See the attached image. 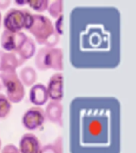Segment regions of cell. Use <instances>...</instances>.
Here are the masks:
<instances>
[{
  "label": "cell",
  "mask_w": 136,
  "mask_h": 153,
  "mask_svg": "<svg viewBox=\"0 0 136 153\" xmlns=\"http://www.w3.org/2000/svg\"><path fill=\"white\" fill-rule=\"evenodd\" d=\"M29 32L35 41L45 47H54L58 44L60 36L56 33L52 21L43 14H33V22Z\"/></svg>",
  "instance_id": "obj_1"
},
{
  "label": "cell",
  "mask_w": 136,
  "mask_h": 153,
  "mask_svg": "<svg viewBox=\"0 0 136 153\" xmlns=\"http://www.w3.org/2000/svg\"><path fill=\"white\" fill-rule=\"evenodd\" d=\"M37 69L41 71L54 69L61 72L63 69V53L61 48L44 47L37 52L34 58Z\"/></svg>",
  "instance_id": "obj_2"
},
{
  "label": "cell",
  "mask_w": 136,
  "mask_h": 153,
  "mask_svg": "<svg viewBox=\"0 0 136 153\" xmlns=\"http://www.w3.org/2000/svg\"><path fill=\"white\" fill-rule=\"evenodd\" d=\"M2 87L6 96L11 103L21 102L25 97L26 91L16 70H7L0 74Z\"/></svg>",
  "instance_id": "obj_3"
},
{
  "label": "cell",
  "mask_w": 136,
  "mask_h": 153,
  "mask_svg": "<svg viewBox=\"0 0 136 153\" xmlns=\"http://www.w3.org/2000/svg\"><path fill=\"white\" fill-rule=\"evenodd\" d=\"M2 24L5 30L13 33L21 32L26 27V15L24 9H10L3 17Z\"/></svg>",
  "instance_id": "obj_4"
},
{
  "label": "cell",
  "mask_w": 136,
  "mask_h": 153,
  "mask_svg": "<svg viewBox=\"0 0 136 153\" xmlns=\"http://www.w3.org/2000/svg\"><path fill=\"white\" fill-rule=\"evenodd\" d=\"M45 110L39 106H33L26 110L21 118L24 128L30 131L37 130L45 123Z\"/></svg>",
  "instance_id": "obj_5"
},
{
  "label": "cell",
  "mask_w": 136,
  "mask_h": 153,
  "mask_svg": "<svg viewBox=\"0 0 136 153\" xmlns=\"http://www.w3.org/2000/svg\"><path fill=\"white\" fill-rule=\"evenodd\" d=\"M28 36L23 32H10L3 30L1 34L0 43L3 50L10 53L18 52L26 42Z\"/></svg>",
  "instance_id": "obj_6"
},
{
  "label": "cell",
  "mask_w": 136,
  "mask_h": 153,
  "mask_svg": "<svg viewBox=\"0 0 136 153\" xmlns=\"http://www.w3.org/2000/svg\"><path fill=\"white\" fill-rule=\"evenodd\" d=\"M47 88L49 99L60 102L64 96V80L61 72H57L50 76Z\"/></svg>",
  "instance_id": "obj_7"
},
{
  "label": "cell",
  "mask_w": 136,
  "mask_h": 153,
  "mask_svg": "<svg viewBox=\"0 0 136 153\" xmlns=\"http://www.w3.org/2000/svg\"><path fill=\"white\" fill-rule=\"evenodd\" d=\"M41 144L34 134L25 133L20 139L18 150L20 153H40Z\"/></svg>",
  "instance_id": "obj_8"
},
{
  "label": "cell",
  "mask_w": 136,
  "mask_h": 153,
  "mask_svg": "<svg viewBox=\"0 0 136 153\" xmlns=\"http://www.w3.org/2000/svg\"><path fill=\"white\" fill-rule=\"evenodd\" d=\"M29 99L30 101L35 106L40 107L41 105H45L49 100L46 86L41 83L34 84L30 90Z\"/></svg>",
  "instance_id": "obj_9"
},
{
  "label": "cell",
  "mask_w": 136,
  "mask_h": 153,
  "mask_svg": "<svg viewBox=\"0 0 136 153\" xmlns=\"http://www.w3.org/2000/svg\"><path fill=\"white\" fill-rule=\"evenodd\" d=\"M62 105L58 101H52L48 103L45 108V119H47L52 124H57L59 126H62Z\"/></svg>",
  "instance_id": "obj_10"
},
{
  "label": "cell",
  "mask_w": 136,
  "mask_h": 153,
  "mask_svg": "<svg viewBox=\"0 0 136 153\" xmlns=\"http://www.w3.org/2000/svg\"><path fill=\"white\" fill-rule=\"evenodd\" d=\"M24 62L16 53L4 51L1 59V71L16 70L17 68L21 66Z\"/></svg>",
  "instance_id": "obj_11"
},
{
  "label": "cell",
  "mask_w": 136,
  "mask_h": 153,
  "mask_svg": "<svg viewBox=\"0 0 136 153\" xmlns=\"http://www.w3.org/2000/svg\"><path fill=\"white\" fill-rule=\"evenodd\" d=\"M36 52V44L34 40L30 37H27L26 42H24L20 50L18 52L14 53L21 58L22 61L26 62V60L30 59L33 57Z\"/></svg>",
  "instance_id": "obj_12"
},
{
  "label": "cell",
  "mask_w": 136,
  "mask_h": 153,
  "mask_svg": "<svg viewBox=\"0 0 136 153\" xmlns=\"http://www.w3.org/2000/svg\"><path fill=\"white\" fill-rule=\"evenodd\" d=\"M19 78L25 86H32L37 81L38 75L35 69L31 66H26L19 72Z\"/></svg>",
  "instance_id": "obj_13"
},
{
  "label": "cell",
  "mask_w": 136,
  "mask_h": 153,
  "mask_svg": "<svg viewBox=\"0 0 136 153\" xmlns=\"http://www.w3.org/2000/svg\"><path fill=\"white\" fill-rule=\"evenodd\" d=\"M12 103L3 93H0V119L7 118L10 113Z\"/></svg>",
  "instance_id": "obj_14"
},
{
  "label": "cell",
  "mask_w": 136,
  "mask_h": 153,
  "mask_svg": "<svg viewBox=\"0 0 136 153\" xmlns=\"http://www.w3.org/2000/svg\"><path fill=\"white\" fill-rule=\"evenodd\" d=\"M47 10L52 18L57 19L60 15L63 14V1L57 0L50 3Z\"/></svg>",
  "instance_id": "obj_15"
},
{
  "label": "cell",
  "mask_w": 136,
  "mask_h": 153,
  "mask_svg": "<svg viewBox=\"0 0 136 153\" xmlns=\"http://www.w3.org/2000/svg\"><path fill=\"white\" fill-rule=\"evenodd\" d=\"M26 4L28 5L31 9L41 13V12L47 10L48 7L50 5V1L49 0H33V1H27Z\"/></svg>",
  "instance_id": "obj_16"
},
{
  "label": "cell",
  "mask_w": 136,
  "mask_h": 153,
  "mask_svg": "<svg viewBox=\"0 0 136 153\" xmlns=\"http://www.w3.org/2000/svg\"><path fill=\"white\" fill-rule=\"evenodd\" d=\"M56 33L59 36L64 33V15H60L57 19H56L55 23L53 25Z\"/></svg>",
  "instance_id": "obj_17"
},
{
  "label": "cell",
  "mask_w": 136,
  "mask_h": 153,
  "mask_svg": "<svg viewBox=\"0 0 136 153\" xmlns=\"http://www.w3.org/2000/svg\"><path fill=\"white\" fill-rule=\"evenodd\" d=\"M24 12H25V15H26V27L25 30H29L33 22V14H32L28 9H25L24 8Z\"/></svg>",
  "instance_id": "obj_18"
},
{
  "label": "cell",
  "mask_w": 136,
  "mask_h": 153,
  "mask_svg": "<svg viewBox=\"0 0 136 153\" xmlns=\"http://www.w3.org/2000/svg\"><path fill=\"white\" fill-rule=\"evenodd\" d=\"M0 153H20V152L18 147H16L13 143H9L3 147Z\"/></svg>",
  "instance_id": "obj_19"
},
{
  "label": "cell",
  "mask_w": 136,
  "mask_h": 153,
  "mask_svg": "<svg viewBox=\"0 0 136 153\" xmlns=\"http://www.w3.org/2000/svg\"><path fill=\"white\" fill-rule=\"evenodd\" d=\"M40 153H57L54 145L51 143V144H48L44 147H41Z\"/></svg>",
  "instance_id": "obj_20"
},
{
  "label": "cell",
  "mask_w": 136,
  "mask_h": 153,
  "mask_svg": "<svg viewBox=\"0 0 136 153\" xmlns=\"http://www.w3.org/2000/svg\"><path fill=\"white\" fill-rule=\"evenodd\" d=\"M11 3L10 0H0V9H7Z\"/></svg>",
  "instance_id": "obj_21"
},
{
  "label": "cell",
  "mask_w": 136,
  "mask_h": 153,
  "mask_svg": "<svg viewBox=\"0 0 136 153\" xmlns=\"http://www.w3.org/2000/svg\"><path fill=\"white\" fill-rule=\"evenodd\" d=\"M27 1H15L14 3L18 5H26Z\"/></svg>",
  "instance_id": "obj_22"
},
{
  "label": "cell",
  "mask_w": 136,
  "mask_h": 153,
  "mask_svg": "<svg viewBox=\"0 0 136 153\" xmlns=\"http://www.w3.org/2000/svg\"><path fill=\"white\" fill-rule=\"evenodd\" d=\"M3 50H0V71H1V59H2V53H3Z\"/></svg>",
  "instance_id": "obj_23"
},
{
  "label": "cell",
  "mask_w": 136,
  "mask_h": 153,
  "mask_svg": "<svg viewBox=\"0 0 136 153\" xmlns=\"http://www.w3.org/2000/svg\"><path fill=\"white\" fill-rule=\"evenodd\" d=\"M2 14H1V12H0V28H1V26H2Z\"/></svg>",
  "instance_id": "obj_24"
},
{
  "label": "cell",
  "mask_w": 136,
  "mask_h": 153,
  "mask_svg": "<svg viewBox=\"0 0 136 153\" xmlns=\"http://www.w3.org/2000/svg\"><path fill=\"white\" fill-rule=\"evenodd\" d=\"M3 87H2V81H1V76H0V90L2 89Z\"/></svg>",
  "instance_id": "obj_25"
},
{
  "label": "cell",
  "mask_w": 136,
  "mask_h": 153,
  "mask_svg": "<svg viewBox=\"0 0 136 153\" xmlns=\"http://www.w3.org/2000/svg\"><path fill=\"white\" fill-rule=\"evenodd\" d=\"M1 148H2V141H1V139H0V152H1Z\"/></svg>",
  "instance_id": "obj_26"
}]
</instances>
